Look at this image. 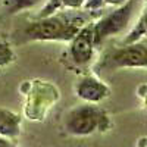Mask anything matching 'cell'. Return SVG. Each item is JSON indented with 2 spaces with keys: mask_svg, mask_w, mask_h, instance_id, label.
Here are the masks:
<instances>
[{
  "mask_svg": "<svg viewBox=\"0 0 147 147\" xmlns=\"http://www.w3.org/2000/svg\"><path fill=\"white\" fill-rule=\"evenodd\" d=\"M84 24L80 15H49L30 24L24 30V37L30 41H71Z\"/></svg>",
  "mask_w": 147,
  "mask_h": 147,
  "instance_id": "1",
  "label": "cell"
},
{
  "mask_svg": "<svg viewBox=\"0 0 147 147\" xmlns=\"http://www.w3.org/2000/svg\"><path fill=\"white\" fill-rule=\"evenodd\" d=\"M63 127L71 136L87 137L96 131H105L109 127V119L99 106L85 103L71 109L65 115Z\"/></svg>",
  "mask_w": 147,
  "mask_h": 147,
  "instance_id": "2",
  "label": "cell"
},
{
  "mask_svg": "<svg viewBox=\"0 0 147 147\" xmlns=\"http://www.w3.org/2000/svg\"><path fill=\"white\" fill-rule=\"evenodd\" d=\"M136 7H137V0H127L124 5L118 6L113 12L105 15L99 22L94 24L93 25L94 46L103 43L110 35H116L124 31L132 19Z\"/></svg>",
  "mask_w": 147,
  "mask_h": 147,
  "instance_id": "3",
  "label": "cell"
},
{
  "mask_svg": "<svg viewBox=\"0 0 147 147\" xmlns=\"http://www.w3.org/2000/svg\"><path fill=\"white\" fill-rule=\"evenodd\" d=\"M109 68H146L147 65V49L144 41L124 44L115 49L106 57Z\"/></svg>",
  "mask_w": 147,
  "mask_h": 147,
  "instance_id": "4",
  "label": "cell"
},
{
  "mask_svg": "<svg viewBox=\"0 0 147 147\" xmlns=\"http://www.w3.org/2000/svg\"><path fill=\"white\" fill-rule=\"evenodd\" d=\"M94 37H93V25H84L77 35L71 40L69 53L75 65H87L94 55Z\"/></svg>",
  "mask_w": 147,
  "mask_h": 147,
  "instance_id": "5",
  "label": "cell"
},
{
  "mask_svg": "<svg viewBox=\"0 0 147 147\" xmlns=\"http://www.w3.org/2000/svg\"><path fill=\"white\" fill-rule=\"evenodd\" d=\"M75 91L80 99H82L85 103H91V105L100 103L110 96V88L107 85L99 78L91 77V75L81 78L75 87Z\"/></svg>",
  "mask_w": 147,
  "mask_h": 147,
  "instance_id": "6",
  "label": "cell"
},
{
  "mask_svg": "<svg viewBox=\"0 0 147 147\" xmlns=\"http://www.w3.org/2000/svg\"><path fill=\"white\" fill-rule=\"evenodd\" d=\"M21 115L10 109L0 107V137L13 140L21 134Z\"/></svg>",
  "mask_w": 147,
  "mask_h": 147,
  "instance_id": "7",
  "label": "cell"
},
{
  "mask_svg": "<svg viewBox=\"0 0 147 147\" xmlns=\"http://www.w3.org/2000/svg\"><path fill=\"white\" fill-rule=\"evenodd\" d=\"M146 35V13L143 12L138 22L136 24V27L132 28V31L124 38V44H132V43H138L141 38H144Z\"/></svg>",
  "mask_w": 147,
  "mask_h": 147,
  "instance_id": "8",
  "label": "cell"
},
{
  "mask_svg": "<svg viewBox=\"0 0 147 147\" xmlns=\"http://www.w3.org/2000/svg\"><path fill=\"white\" fill-rule=\"evenodd\" d=\"M15 60V53L9 44L0 41V68L7 66Z\"/></svg>",
  "mask_w": 147,
  "mask_h": 147,
  "instance_id": "9",
  "label": "cell"
},
{
  "mask_svg": "<svg viewBox=\"0 0 147 147\" xmlns=\"http://www.w3.org/2000/svg\"><path fill=\"white\" fill-rule=\"evenodd\" d=\"M40 2L41 0H12L9 10L12 12V13H16V12H21V10L31 9L35 5H38Z\"/></svg>",
  "mask_w": 147,
  "mask_h": 147,
  "instance_id": "10",
  "label": "cell"
},
{
  "mask_svg": "<svg viewBox=\"0 0 147 147\" xmlns=\"http://www.w3.org/2000/svg\"><path fill=\"white\" fill-rule=\"evenodd\" d=\"M0 147H16L13 143H12L9 138H5V137H0Z\"/></svg>",
  "mask_w": 147,
  "mask_h": 147,
  "instance_id": "11",
  "label": "cell"
},
{
  "mask_svg": "<svg viewBox=\"0 0 147 147\" xmlns=\"http://www.w3.org/2000/svg\"><path fill=\"white\" fill-rule=\"evenodd\" d=\"M127 0H103V3H107V5H113V6H121L124 5Z\"/></svg>",
  "mask_w": 147,
  "mask_h": 147,
  "instance_id": "12",
  "label": "cell"
}]
</instances>
